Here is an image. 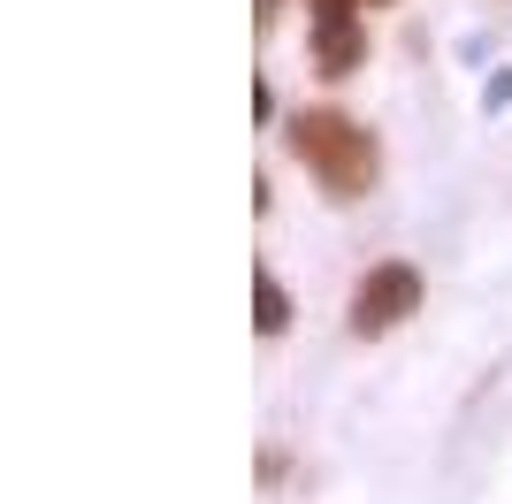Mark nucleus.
I'll return each mask as SVG.
<instances>
[{
  "instance_id": "obj_5",
  "label": "nucleus",
  "mask_w": 512,
  "mask_h": 504,
  "mask_svg": "<svg viewBox=\"0 0 512 504\" xmlns=\"http://www.w3.org/2000/svg\"><path fill=\"white\" fill-rule=\"evenodd\" d=\"M367 8H383V0H367Z\"/></svg>"
},
{
  "instance_id": "obj_2",
  "label": "nucleus",
  "mask_w": 512,
  "mask_h": 504,
  "mask_svg": "<svg viewBox=\"0 0 512 504\" xmlns=\"http://www.w3.org/2000/svg\"><path fill=\"white\" fill-rule=\"evenodd\" d=\"M413 306H421V275H413L406 260H383V268H367L360 298H352V336H383V329H398Z\"/></svg>"
},
{
  "instance_id": "obj_3",
  "label": "nucleus",
  "mask_w": 512,
  "mask_h": 504,
  "mask_svg": "<svg viewBox=\"0 0 512 504\" xmlns=\"http://www.w3.org/2000/svg\"><path fill=\"white\" fill-rule=\"evenodd\" d=\"M360 54H367V39H360L352 0H321V8H314V69H321V77H352Z\"/></svg>"
},
{
  "instance_id": "obj_4",
  "label": "nucleus",
  "mask_w": 512,
  "mask_h": 504,
  "mask_svg": "<svg viewBox=\"0 0 512 504\" xmlns=\"http://www.w3.org/2000/svg\"><path fill=\"white\" fill-rule=\"evenodd\" d=\"M253 283H260V298H253V321H260V336H276V329H291V298L276 291V275L260 268Z\"/></svg>"
},
{
  "instance_id": "obj_6",
  "label": "nucleus",
  "mask_w": 512,
  "mask_h": 504,
  "mask_svg": "<svg viewBox=\"0 0 512 504\" xmlns=\"http://www.w3.org/2000/svg\"><path fill=\"white\" fill-rule=\"evenodd\" d=\"M260 8H276V0H260Z\"/></svg>"
},
{
  "instance_id": "obj_1",
  "label": "nucleus",
  "mask_w": 512,
  "mask_h": 504,
  "mask_svg": "<svg viewBox=\"0 0 512 504\" xmlns=\"http://www.w3.org/2000/svg\"><path fill=\"white\" fill-rule=\"evenodd\" d=\"M291 161L314 176L321 199H367L375 191V176H383V153H375V138H367L352 115H337V107H299L291 115Z\"/></svg>"
}]
</instances>
